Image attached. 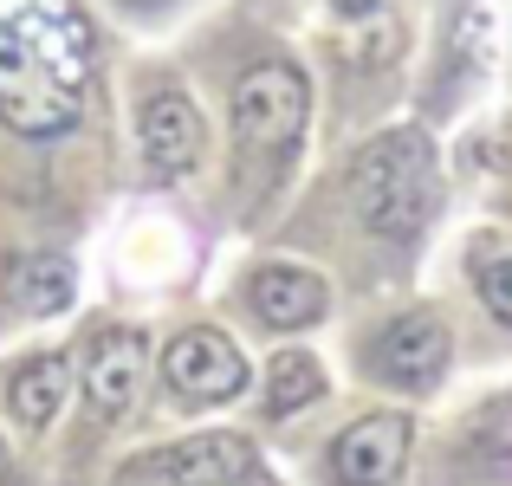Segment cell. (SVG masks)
I'll use <instances>...</instances> for the list:
<instances>
[{
  "mask_svg": "<svg viewBox=\"0 0 512 486\" xmlns=\"http://www.w3.org/2000/svg\"><path fill=\"white\" fill-rule=\"evenodd\" d=\"M169 46L195 72L214 117V169L195 195L201 221L214 227V240L266 234L286 214L312 150V65L247 0H208Z\"/></svg>",
  "mask_w": 512,
  "mask_h": 486,
  "instance_id": "1",
  "label": "cell"
},
{
  "mask_svg": "<svg viewBox=\"0 0 512 486\" xmlns=\"http://www.w3.org/2000/svg\"><path fill=\"white\" fill-rule=\"evenodd\" d=\"M72 331V409L46 448V486H98L104 461L150 422V357L156 312H130L111 299H85Z\"/></svg>",
  "mask_w": 512,
  "mask_h": 486,
  "instance_id": "2",
  "label": "cell"
},
{
  "mask_svg": "<svg viewBox=\"0 0 512 486\" xmlns=\"http://www.w3.org/2000/svg\"><path fill=\"white\" fill-rule=\"evenodd\" d=\"M111 91H117V137H124V182L195 201L214 169V117L182 52L169 39H150V46L117 39Z\"/></svg>",
  "mask_w": 512,
  "mask_h": 486,
  "instance_id": "3",
  "label": "cell"
},
{
  "mask_svg": "<svg viewBox=\"0 0 512 486\" xmlns=\"http://www.w3.org/2000/svg\"><path fill=\"white\" fill-rule=\"evenodd\" d=\"M214 227L188 195H150L124 188L98 234L85 240V266L98 299L130 305V312H175L195 305L214 273Z\"/></svg>",
  "mask_w": 512,
  "mask_h": 486,
  "instance_id": "4",
  "label": "cell"
},
{
  "mask_svg": "<svg viewBox=\"0 0 512 486\" xmlns=\"http://www.w3.org/2000/svg\"><path fill=\"white\" fill-rule=\"evenodd\" d=\"M441 195H448V175L422 124L370 130L338 169V214L357 227V240L383 253H409L435 227Z\"/></svg>",
  "mask_w": 512,
  "mask_h": 486,
  "instance_id": "5",
  "label": "cell"
},
{
  "mask_svg": "<svg viewBox=\"0 0 512 486\" xmlns=\"http://www.w3.org/2000/svg\"><path fill=\"white\" fill-rule=\"evenodd\" d=\"M253 389V350L214 305H175L156 312V357H150V422H208V415H240Z\"/></svg>",
  "mask_w": 512,
  "mask_h": 486,
  "instance_id": "6",
  "label": "cell"
},
{
  "mask_svg": "<svg viewBox=\"0 0 512 486\" xmlns=\"http://www.w3.org/2000/svg\"><path fill=\"white\" fill-rule=\"evenodd\" d=\"M98 486H286L273 448L240 415L143 428L104 461Z\"/></svg>",
  "mask_w": 512,
  "mask_h": 486,
  "instance_id": "7",
  "label": "cell"
},
{
  "mask_svg": "<svg viewBox=\"0 0 512 486\" xmlns=\"http://www.w3.org/2000/svg\"><path fill=\"white\" fill-rule=\"evenodd\" d=\"M208 305L234 324L240 337H253V344H286V337L325 331L331 312H338V286H331V273L318 260H305V253L260 247V253H240V260L227 266Z\"/></svg>",
  "mask_w": 512,
  "mask_h": 486,
  "instance_id": "8",
  "label": "cell"
},
{
  "mask_svg": "<svg viewBox=\"0 0 512 486\" xmlns=\"http://www.w3.org/2000/svg\"><path fill=\"white\" fill-rule=\"evenodd\" d=\"M85 299H91V266L78 240L0 234V350L72 324Z\"/></svg>",
  "mask_w": 512,
  "mask_h": 486,
  "instance_id": "9",
  "label": "cell"
},
{
  "mask_svg": "<svg viewBox=\"0 0 512 486\" xmlns=\"http://www.w3.org/2000/svg\"><path fill=\"white\" fill-rule=\"evenodd\" d=\"M448 363H454V331H448V318L428 312V305L383 312L350 337V376L383 389V396H402V402L435 396Z\"/></svg>",
  "mask_w": 512,
  "mask_h": 486,
  "instance_id": "10",
  "label": "cell"
},
{
  "mask_svg": "<svg viewBox=\"0 0 512 486\" xmlns=\"http://www.w3.org/2000/svg\"><path fill=\"white\" fill-rule=\"evenodd\" d=\"M72 331H39V337H20V344L0 350V422L7 435L46 467V448L59 435L65 409H72Z\"/></svg>",
  "mask_w": 512,
  "mask_h": 486,
  "instance_id": "11",
  "label": "cell"
},
{
  "mask_svg": "<svg viewBox=\"0 0 512 486\" xmlns=\"http://www.w3.org/2000/svg\"><path fill=\"white\" fill-rule=\"evenodd\" d=\"M415 461V415L396 402H370L350 409L338 428L305 448L299 480L305 486H402Z\"/></svg>",
  "mask_w": 512,
  "mask_h": 486,
  "instance_id": "12",
  "label": "cell"
},
{
  "mask_svg": "<svg viewBox=\"0 0 512 486\" xmlns=\"http://www.w3.org/2000/svg\"><path fill=\"white\" fill-rule=\"evenodd\" d=\"M325 402H331V363L305 337H286L266 357H253V389L240 402V422L260 428V435H279V428L318 415Z\"/></svg>",
  "mask_w": 512,
  "mask_h": 486,
  "instance_id": "13",
  "label": "cell"
},
{
  "mask_svg": "<svg viewBox=\"0 0 512 486\" xmlns=\"http://www.w3.org/2000/svg\"><path fill=\"white\" fill-rule=\"evenodd\" d=\"M208 0H91L98 26L111 39H130V46H150V39H175Z\"/></svg>",
  "mask_w": 512,
  "mask_h": 486,
  "instance_id": "14",
  "label": "cell"
},
{
  "mask_svg": "<svg viewBox=\"0 0 512 486\" xmlns=\"http://www.w3.org/2000/svg\"><path fill=\"white\" fill-rule=\"evenodd\" d=\"M467 273H474V292H480V305H487V318H500L512 331V253L506 247H474Z\"/></svg>",
  "mask_w": 512,
  "mask_h": 486,
  "instance_id": "15",
  "label": "cell"
},
{
  "mask_svg": "<svg viewBox=\"0 0 512 486\" xmlns=\"http://www.w3.org/2000/svg\"><path fill=\"white\" fill-rule=\"evenodd\" d=\"M0 486H46V467L7 435V422H0Z\"/></svg>",
  "mask_w": 512,
  "mask_h": 486,
  "instance_id": "16",
  "label": "cell"
},
{
  "mask_svg": "<svg viewBox=\"0 0 512 486\" xmlns=\"http://www.w3.org/2000/svg\"><path fill=\"white\" fill-rule=\"evenodd\" d=\"M325 7V20L338 26V33H357V26H376L389 13V0H318Z\"/></svg>",
  "mask_w": 512,
  "mask_h": 486,
  "instance_id": "17",
  "label": "cell"
}]
</instances>
